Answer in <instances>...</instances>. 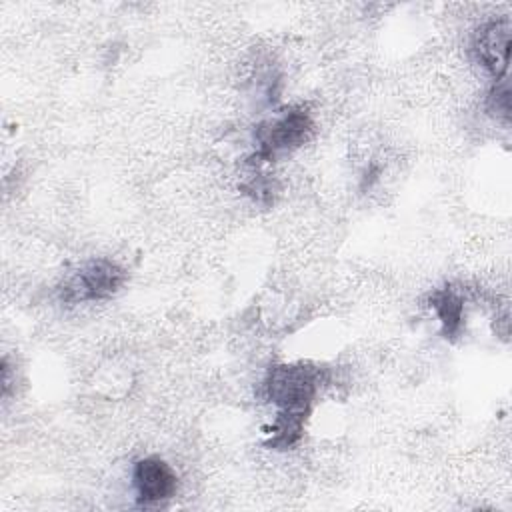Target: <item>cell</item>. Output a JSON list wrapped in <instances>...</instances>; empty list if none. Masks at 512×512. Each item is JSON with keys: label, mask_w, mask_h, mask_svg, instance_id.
Segmentation results:
<instances>
[{"label": "cell", "mask_w": 512, "mask_h": 512, "mask_svg": "<svg viewBox=\"0 0 512 512\" xmlns=\"http://www.w3.org/2000/svg\"><path fill=\"white\" fill-rule=\"evenodd\" d=\"M318 374L316 368L306 364H282L270 370L264 390L268 400L278 406V414L268 446L290 448L300 440L304 420L318 392Z\"/></svg>", "instance_id": "1"}, {"label": "cell", "mask_w": 512, "mask_h": 512, "mask_svg": "<svg viewBox=\"0 0 512 512\" xmlns=\"http://www.w3.org/2000/svg\"><path fill=\"white\" fill-rule=\"evenodd\" d=\"M126 270L110 258H92L70 274L58 288L64 304H84L112 298L126 282Z\"/></svg>", "instance_id": "2"}, {"label": "cell", "mask_w": 512, "mask_h": 512, "mask_svg": "<svg viewBox=\"0 0 512 512\" xmlns=\"http://www.w3.org/2000/svg\"><path fill=\"white\" fill-rule=\"evenodd\" d=\"M312 132V118L306 108H290L278 118L264 122L256 128V154L254 160L270 162L278 154L290 152L306 142Z\"/></svg>", "instance_id": "3"}, {"label": "cell", "mask_w": 512, "mask_h": 512, "mask_svg": "<svg viewBox=\"0 0 512 512\" xmlns=\"http://www.w3.org/2000/svg\"><path fill=\"white\" fill-rule=\"evenodd\" d=\"M132 486L140 506H154L176 494L178 478L168 462L158 456H146L132 466Z\"/></svg>", "instance_id": "4"}, {"label": "cell", "mask_w": 512, "mask_h": 512, "mask_svg": "<svg viewBox=\"0 0 512 512\" xmlns=\"http://www.w3.org/2000/svg\"><path fill=\"white\" fill-rule=\"evenodd\" d=\"M472 52L494 78H504L510 56V20H492L480 26L472 38Z\"/></svg>", "instance_id": "5"}, {"label": "cell", "mask_w": 512, "mask_h": 512, "mask_svg": "<svg viewBox=\"0 0 512 512\" xmlns=\"http://www.w3.org/2000/svg\"><path fill=\"white\" fill-rule=\"evenodd\" d=\"M430 306L436 312L440 326H442V334L446 338H456L462 330L464 324V300L462 296L450 288H438L430 294Z\"/></svg>", "instance_id": "6"}, {"label": "cell", "mask_w": 512, "mask_h": 512, "mask_svg": "<svg viewBox=\"0 0 512 512\" xmlns=\"http://www.w3.org/2000/svg\"><path fill=\"white\" fill-rule=\"evenodd\" d=\"M488 108L498 118L508 122V118H510V86H508L506 78L496 80V84H494V88L490 90V96H488Z\"/></svg>", "instance_id": "7"}]
</instances>
